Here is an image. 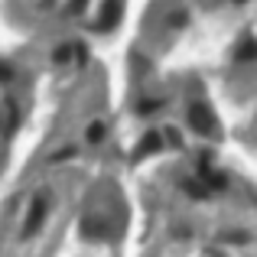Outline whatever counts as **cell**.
I'll list each match as a JSON object with an SVG mask.
<instances>
[{
	"label": "cell",
	"instance_id": "obj_1",
	"mask_svg": "<svg viewBox=\"0 0 257 257\" xmlns=\"http://www.w3.org/2000/svg\"><path fill=\"white\" fill-rule=\"evenodd\" d=\"M189 124H192V131H199V134H215V117H212V111H208L205 104L189 107Z\"/></svg>",
	"mask_w": 257,
	"mask_h": 257
},
{
	"label": "cell",
	"instance_id": "obj_2",
	"mask_svg": "<svg viewBox=\"0 0 257 257\" xmlns=\"http://www.w3.org/2000/svg\"><path fill=\"white\" fill-rule=\"evenodd\" d=\"M46 199H36L33 202V208H30V215H26V225H23V234L30 238L33 231H39V225H43V218H46Z\"/></svg>",
	"mask_w": 257,
	"mask_h": 257
},
{
	"label": "cell",
	"instance_id": "obj_3",
	"mask_svg": "<svg viewBox=\"0 0 257 257\" xmlns=\"http://www.w3.org/2000/svg\"><path fill=\"white\" fill-rule=\"evenodd\" d=\"M153 150H160V134H147L137 147V153H153Z\"/></svg>",
	"mask_w": 257,
	"mask_h": 257
},
{
	"label": "cell",
	"instance_id": "obj_4",
	"mask_svg": "<svg viewBox=\"0 0 257 257\" xmlns=\"http://www.w3.org/2000/svg\"><path fill=\"white\" fill-rule=\"evenodd\" d=\"M182 189H186L189 195H195V199H202V195H208V186H202V182H182Z\"/></svg>",
	"mask_w": 257,
	"mask_h": 257
},
{
	"label": "cell",
	"instance_id": "obj_5",
	"mask_svg": "<svg viewBox=\"0 0 257 257\" xmlns=\"http://www.w3.org/2000/svg\"><path fill=\"white\" fill-rule=\"evenodd\" d=\"M101 137H104V124H101V120H94V124L88 127V140H91V144H98Z\"/></svg>",
	"mask_w": 257,
	"mask_h": 257
},
{
	"label": "cell",
	"instance_id": "obj_6",
	"mask_svg": "<svg viewBox=\"0 0 257 257\" xmlns=\"http://www.w3.org/2000/svg\"><path fill=\"white\" fill-rule=\"evenodd\" d=\"M13 78V69H7V65H0V82H10Z\"/></svg>",
	"mask_w": 257,
	"mask_h": 257
}]
</instances>
